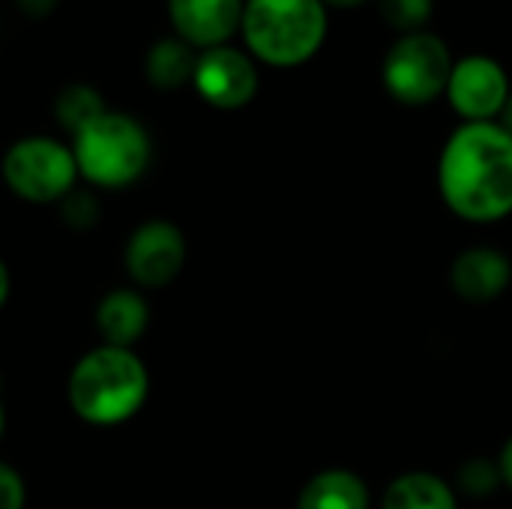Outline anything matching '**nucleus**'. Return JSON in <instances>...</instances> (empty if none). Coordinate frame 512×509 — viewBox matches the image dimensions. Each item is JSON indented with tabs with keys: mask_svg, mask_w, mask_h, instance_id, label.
<instances>
[{
	"mask_svg": "<svg viewBox=\"0 0 512 509\" xmlns=\"http://www.w3.org/2000/svg\"><path fill=\"white\" fill-rule=\"evenodd\" d=\"M444 204L465 222L492 225L512 213V135L501 123H462L438 159Z\"/></svg>",
	"mask_w": 512,
	"mask_h": 509,
	"instance_id": "f257e3e1",
	"label": "nucleus"
},
{
	"mask_svg": "<svg viewBox=\"0 0 512 509\" xmlns=\"http://www.w3.org/2000/svg\"><path fill=\"white\" fill-rule=\"evenodd\" d=\"M150 393L144 360L132 348L99 345L87 351L69 375V405L90 426H120L132 420Z\"/></svg>",
	"mask_w": 512,
	"mask_h": 509,
	"instance_id": "f03ea898",
	"label": "nucleus"
},
{
	"mask_svg": "<svg viewBox=\"0 0 512 509\" xmlns=\"http://www.w3.org/2000/svg\"><path fill=\"white\" fill-rule=\"evenodd\" d=\"M327 27L324 0H246L240 36L255 63L297 69L324 48Z\"/></svg>",
	"mask_w": 512,
	"mask_h": 509,
	"instance_id": "7ed1b4c3",
	"label": "nucleus"
},
{
	"mask_svg": "<svg viewBox=\"0 0 512 509\" xmlns=\"http://www.w3.org/2000/svg\"><path fill=\"white\" fill-rule=\"evenodd\" d=\"M78 177L99 189H123L144 177L153 159V141L141 120L126 111H105L72 135Z\"/></svg>",
	"mask_w": 512,
	"mask_h": 509,
	"instance_id": "20e7f679",
	"label": "nucleus"
},
{
	"mask_svg": "<svg viewBox=\"0 0 512 509\" xmlns=\"http://www.w3.org/2000/svg\"><path fill=\"white\" fill-rule=\"evenodd\" d=\"M453 63L450 45L438 33H405L384 54L381 84L399 105L423 108L447 93Z\"/></svg>",
	"mask_w": 512,
	"mask_h": 509,
	"instance_id": "39448f33",
	"label": "nucleus"
},
{
	"mask_svg": "<svg viewBox=\"0 0 512 509\" xmlns=\"http://www.w3.org/2000/svg\"><path fill=\"white\" fill-rule=\"evenodd\" d=\"M0 174L9 192L30 204H60L78 183L72 147L48 135L18 138L3 153Z\"/></svg>",
	"mask_w": 512,
	"mask_h": 509,
	"instance_id": "423d86ee",
	"label": "nucleus"
},
{
	"mask_svg": "<svg viewBox=\"0 0 512 509\" xmlns=\"http://www.w3.org/2000/svg\"><path fill=\"white\" fill-rule=\"evenodd\" d=\"M510 93V75L495 57L465 54L453 63L444 96L462 123H498Z\"/></svg>",
	"mask_w": 512,
	"mask_h": 509,
	"instance_id": "0eeeda50",
	"label": "nucleus"
},
{
	"mask_svg": "<svg viewBox=\"0 0 512 509\" xmlns=\"http://www.w3.org/2000/svg\"><path fill=\"white\" fill-rule=\"evenodd\" d=\"M192 87L210 108L240 111L258 93V63L249 51L234 45L198 51Z\"/></svg>",
	"mask_w": 512,
	"mask_h": 509,
	"instance_id": "6e6552de",
	"label": "nucleus"
},
{
	"mask_svg": "<svg viewBox=\"0 0 512 509\" xmlns=\"http://www.w3.org/2000/svg\"><path fill=\"white\" fill-rule=\"evenodd\" d=\"M186 264V237L168 219L138 225L126 243V270L141 288H162L180 276Z\"/></svg>",
	"mask_w": 512,
	"mask_h": 509,
	"instance_id": "1a4fd4ad",
	"label": "nucleus"
},
{
	"mask_svg": "<svg viewBox=\"0 0 512 509\" xmlns=\"http://www.w3.org/2000/svg\"><path fill=\"white\" fill-rule=\"evenodd\" d=\"M246 0H165L174 36L195 51L231 45L240 33Z\"/></svg>",
	"mask_w": 512,
	"mask_h": 509,
	"instance_id": "9d476101",
	"label": "nucleus"
},
{
	"mask_svg": "<svg viewBox=\"0 0 512 509\" xmlns=\"http://www.w3.org/2000/svg\"><path fill=\"white\" fill-rule=\"evenodd\" d=\"M453 291L468 303H492L498 300L512 282V261L492 249V246H474L465 249L450 270Z\"/></svg>",
	"mask_w": 512,
	"mask_h": 509,
	"instance_id": "9b49d317",
	"label": "nucleus"
},
{
	"mask_svg": "<svg viewBox=\"0 0 512 509\" xmlns=\"http://www.w3.org/2000/svg\"><path fill=\"white\" fill-rule=\"evenodd\" d=\"M150 324V306L147 300L132 288L108 291L99 300L96 309V327L102 336V345L114 348H132Z\"/></svg>",
	"mask_w": 512,
	"mask_h": 509,
	"instance_id": "f8f14e48",
	"label": "nucleus"
},
{
	"mask_svg": "<svg viewBox=\"0 0 512 509\" xmlns=\"http://www.w3.org/2000/svg\"><path fill=\"white\" fill-rule=\"evenodd\" d=\"M195 63H198V51L183 42L180 36H162L156 39L147 54H144V78L150 81V87L162 90V93H174L183 87H192V75H195Z\"/></svg>",
	"mask_w": 512,
	"mask_h": 509,
	"instance_id": "ddd939ff",
	"label": "nucleus"
},
{
	"mask_svg": "<svg viewBox=\"0 0 512 509\" xmlns=\"http://www.w3.org/2000/svg\"><path fill=\"white\" fill-rule=\"evenodd\" d=\"M372 507V495L369 486L363 483V477H357L354 471L345 468H330L315 474L300 498L297 509H369Z\"/></svg>",
	"mask_w": 512,
	"mask_h": 509,
	"instance_id": "4468645a",
	"label": "nucleus"
},
{
	"mask_svg": "<svg viewBox=\"0 0 512 509\" xmlns=\"http://www.w3.org/2000/svg\"><path fill=\"white\" fill-rule=\"evenodd\" d=\"M381 509H459V498L447 480L429 471H411L387 486Z\"/></svg>",
	"mask_w": 512,
	"mask_h": 509,
	"instance_id": "2eb2a0df",
	"label": "nucleus"
},
{
	"mask_svg": "<svg viewBox=\"0 0 512 509\" xmlns=\"http://www.w3.org/2000/svg\"><path fill=\"white\" fill-rule=\"evenodd\" d=\"M108 111V105H105V99H102V93L93 87V84H81V81H75V84H66L60 93H57V99H54V117H57V123L69 132V135H75V132H81L84 126H90L96 117H102Z\"/></svg>",
	"mask_w": 512,
	"mask_h": 509,
	"instance_id": "dca6fc26",
	"label": "nucleus"
},
{
	"mask_svg": "<svg viewBox=\"0 0 512 509\" xmlns=\"http://www.w3.org/2000/svg\"><path fill=\"white\" fill-rule=\"evenodd\" d=\"M381 15L390 27H396L402 36L426 30V24L435 15V0H378Z\"/></svg>",
	"mask_w": 512,
	"mask_h": 509,
	"instance_id": "f3484780",
	"label": "nucleus"
},
{
	"mask_svg": "<svg viewBox=\"0 0 512 509\" xmlns=\"http://www.w3.org/2000/svg\"><path fill=\"white\" fill-rule=\"evenodd\" d=\"M501 483H504V477H501L498 462H489V459H483V456H477V459H471V462H465V465L459 468V489H462L465 495H471V498H486V495H492Z\"/></svg>",
	"mask_w": 512,
	"mask_h": 509,
	"instance_id": "a211bd4d",
	"label": "nucleus"
},
{
	"mask_svg": "<svg viewBox=\"0 0 512 509\" xmlns=\"http://www.w3.org/2000/svg\"><path fill=\"white\" fill-rule=\"evenodd\" d=\"M60 210H63V219H66L72 228H90V225H96V219H99V204H96L87 192H78V189H72V192L60 201Z\"/></svg>",
	"mask_w": 512,
	"mask_h": 509,
	"instance_id": "6ab92c4d",
	"label": "nucleus"
},
{
	"mask_svg": "<svg viewBox=\"0 0 512 509\" xmlns=\"http://www.w3.org/2000/svg\"><path fill=\"white\" fill-rule=\"evenodd\" d=\"M27 504V489H24V480L21 474L0 462V509H24Z\"/></svg>",
	"mask_w": 512,
	"mask_h": 509,
	"instance_id": "aec40b11",
	"label": "nucleus"
},
{
	"mask_svg": "<svg viewBox=\"0 0 512 509\" xmlns=\"http://www.w3.org/2000/svg\"><path fill=\"white\" fill-rule=\"evenodd\" d=\"M60 0H15V6L30 18V21H42L48 15H54Z\"/></svg>",
	"mask_w": 512,
	"mask_h": 509,
	"instance_id": "412c9836",
	"label": "nucleus"
},
{
	"mask_svg": "<svg viewBox=\"0 0 512 509\" xmlns=\"http://www.w3.org/2000/svg\"><path fill=\"white\" fill-rule=\"evenodd\" d=\"M498 468H501V477H504V486L512 489V438L504 444L501 456H498Z\"/></svg>",
	"mask_w": 512,
	"mask_h": 509,
	"instance_id": "4be33fe9",
	"label": "nucleus"
},
{
	"mask_svg": "<svg viewBox=\"0 0 512 509\" xmlns=\"http://www.w3.org/2000/svg\"><path fill=\"white\" fill-rule=\"evenodd\" d=\"M6 297H9V270H6V264H3V258H0V309H3V303H6Z\"/></svg>",
	"mask_w": 512,
	"mask_h": 509,
	"instance_id": "5701e85b",
	"label": "nucleus"
},
{
	"mask_svg": "<svg viewBox=\"0 0 512 509\" xmlns=\"http://www.w3.org/2000/svg\"><path fill=\"white\" fill-rule=\"evenodd\" d=\"M498 123L512 135V93L510 99H507V105H504V111H501V117H498Z\"/></svg>",
	"mask_w": 512,
	"mask_h": 509,
	"instance_id": "b1692460",
	"label": "nucleus"
},
{
	"mask_svg": "<svg viewBox=\"0 0 512 509\" xmlns=\"http://www.w3.org/2000/svg\"><path fill=\"white\" fill-rule=\"evenodd\" d=\"M327 6H336V9H357V6H363V3H369V0H324Z\"/></svg>",
	"mask_w": 512,
	"mask_h": 509,
	"instance_id": "393cba45",
	"label": "nucleus"
},
{
	"mask_svg": "<svg viewBox=\"0 0 512 509\" xmlns=\"http://www.w3.org/2000/svg\"><path fill=\"white\" fill-rule=\"evenodd\" d=\"M0 435H3V405H0Z\"/></svg>",
	"mask_w": 512,
	"mask_h": 509,
	"instance_id": "a878e982",
	"label": "nucleus"
}]
</instances>
